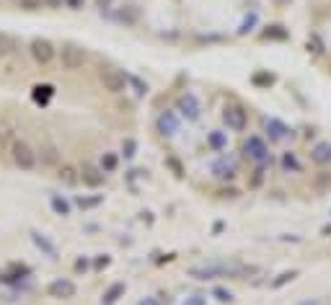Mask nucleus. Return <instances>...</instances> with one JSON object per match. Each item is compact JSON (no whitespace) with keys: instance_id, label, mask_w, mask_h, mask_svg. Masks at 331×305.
<instances>
[{"instance_id":"obj_1","label":"nucleus","mask_w":331,"mask_h":305,"mask_svg":"<svg viewBox=\"0 0 331 305\" xmlns=\"http://www.w3.org/2000/svg\"><path fill=\"white\" fill-rule=\"evenodd\" d=\"M254 266L238 264V261H213V264H199L189 269V277L199 282H215V280H241L243 274H254Z\"/></svg>"},{"instance_id":"obj_2","label":"nucleus","mask_w":331,"mask_h":305,"mask_svg":"<svg viewBox=\"0 0 331 305\" xmlns=\"http://www.w3.org/2000/svg\"><path fill=\"white\" fill-rule=\"evenodd\" d=\"M243 158L251 160L254 166H269L272 152H269V142H266L261 134H248L243 140Z\"/></svg>"},{"instance_id":"obj_3","label":"nucleus","mask_w":331,"mask_h":305,"mask_svg":"<svg viewBox=\"0 0 331 305\" xmlns=\"http://www.w3.org/2000/svg\"><path fill=\"white\" fill-rule=\"evenodd\" d=\"M11 160H13L16 168H21V171H34V168L39 166V155H36V150L29 145V142H24V140H13Z\"/></svg>"},{"instance_id":"obj_4","label":"nucleus","mask_w":331,"mask_h":305,"mask_svg":"<svg viewBox=\"0 0 331 305\" xmlns=\"http://www.w3.org/2000/svg\"><path fill=\"white\" fill-rule=\"evenodd\" d=\"M223 124L231 132H243L248 127V111H246V106L241 104H225L223 106Z\"/></svg>"},{"instance_id":"obj_5","label":"nucleus","mask_w":331,"mask_h":305,"mask_svg":"<svg viewBox=\"0 0 331 305\" xmlns=\"http://www.w3.org/2000/svg\"><path fill=\"white\" fill-rule=\"evenodd\" d=\"M173 111H176L181 119H187V122H197L202 116V104H199V98L191 91H184L176 98V109H173Z\"/></svg>"},{"instance_id":"obj_6","label":"nucleus","mask_w":331,"mask_h":305,"mask_svg":"<svg viewBox=\"0 0 331 305\" xmlns=\"http://www.w3.org/2000/svg\"><path fill=\"white\" fill-rule=\"evenodd\" d=\"M60 65H62V70H68V73L83 70V65H86V49L75 47V44H65V47L60 49Z\"/></svg>"},{"instance_id":"obj_7","label":"nucleus","mask_w":331,"mask_h":305,"mask_svg":"<svg viewBox=\"0 0 331 305\" xmlns=\"http://www.w3.org/2000/svg\"><path fill=\"white\" fill-rule=\"evenodd\" d=\"M29 55L34 57L36 65H49V62L57 57V49H54V44L49 39H42V37H36L29 42Z\"/></svg>"},{"instance_id":"obj_8","label":"nucleus","mask_w":331,"mask_h":305,"mask_svg":"<svg viewBox=\"0 0 331 305\" xmlns=\"http://www.w3.org/2000/svg\"><path fill=\"white\" fill-rule=\"evenodd\" d=\"M98 80H101V86H104V91L106 93H124L127 91V78L119 73V70H112V67H104L98 73Z\"/></svg>"},{"instance_id":"obj_9","label":"nucleus","mask_w":331,"mask_h":305,"mask_svg":"<svg viewBox=\"0 0 331 305\" xmlns=\"http://www.w3.org/2000/svg\"><path fill=\"white\" fill-rule=\"evenodd\" d=\"M75 292H78V287L68 277H57V280H52L47 284V298H52V300H70V298H75Z\"/></svg>"},{"instance_id":"obj_10","label":"nucleus","mask_w":331,"mask_h":305,"mask_svg":"<svg viewBox=\"0 0 331 305\" xmlns=\"http://www.w3.org/2000/svg\"><path fill=\"white\" fill-rule=\"evenodd\" d=\"M181 127V116L176 111H161L158 119H155V130H158L163 137H173Z\"/></svg>"},{"instance_id":"obj_11","label":"nucleus","mask_w":331,"mask_h":305,"mask_svg":"<svg viewBox=\"0 0 331 305\" xmlns=\"http://www.w3.org/2000/svg\"><path fill=\"white\" fill-rule=\"evenodd\" d=\"M213 174L217 178H223V181H233V178L238 176V163L233 158H228V155H220L213 163Z\"/></svg>"},{"instance_id":"obj_12","label":"nucleus","mask_w":331,"mask_h":305,"mask_svg":"<svg viewBox=\"0 0 331 305\" xmlns=\"http://www.w3.org/2000/svg\"><path fill=\"white\" fill-rule=\"evenodd\" d=\"M264 130H266V137H269V142H280V140H284V137H292V130H290L282 119H277V116H269V119L264 122Z\"/></svg>"},{"instance_id":"obj_13","label":"nucleus","mask_w":331,"mask_h":305,"mask_svg":"<svg viewBox=\"0 0 331 305\" xmlns=\"http://www.w3.org/2000/svg\"><path fill=\"white\" fill-rule=\"evenodd\" d=\"M80 181L86 184V186H91V189H98V186L106 181V174L101 171L98 166H94V163H83V168H80Z\"/></svg>"},{"instance_id":"obj_14","label":"nucleus","mask_w":331,"mask_h":305,"mask_svg":"<svg viewBox=\"0 0 331 305\" xmlns=\"http://www.w3.org/2000/svg\"><path fill=\"white\" fill-rule=\"evenodd\" d=\"M31 240H34V246L39 248L44 256H49V259H52V261H54V259H60V256H57V246H54L47 236H42L39 230H31Z\"/></svg>"},{"instance_id":"obj_15","label":"nucleus","mask_w":331,"mask_h":305,"mask_svg":"<svg viewBox=\"0 0 331 305\" xmlns=\"http://www.w3.org/2000/svg\"><path fill=\"white\" fill-rule=\"evenodd\" d=\"M310 160H313L316 166H326L331 163V142H316L313 148H310Z\"/></svg>"},{"instance_id":"obj_16","label":"nucleus","mask_w":331,"mask_h":305,"mask_svg":"<svg viewBox=\"0 0 331 305\" xmlns=\"http://www.w3.org/2000/svg\"><path fill=\"white\" fill-rule=\"evenodd\" d=\"M280 166H282L284 174H300L303 171V163H300L298 152H292V150H284L280 155Z\"/></svg>"},{"instance_id":"obj_17","label":"nucleus","mask_w":331,"mask_h":305,"mask_svg":"<svg viewBox=\"0 0 331 305\" xmlns=\"http://www.w3.org/2000/svg\"><path fill=\"white\" fill-rule=\"evenodd\" d=\"M31 274V269L26 266V264H13L8 272H3V277L0 280L3 282H8V284H16V282H21V280H26V277Z\"/></svg>"},{"instance_id":"obj_18","label":"nucleus","mask_w":331,"mask_h":305,"mask_svg":"<svg viewBox=\"0 0 331 305\" xmlns=\"http://www.w3.org/2000/svg\"><path fill=\"white\" fill-rule=\"evenodd\" d=\"M52 96H54V86H49V83H36L31 88V98L36 104H42V106H47Z\"/></svg>"},{"instance_id":"obj_19","label":"nucleus","mask_w":331,"mask_h":305,"mask_svg":"<svg viewBox=\"0 0 331 305\" xmlns=\"http://www.w3.org/2000/svg\"><path fill=\"white\" fill-rule=\"evenodd\" d=\"M18 52V39L8 31H0V57H11Z\"/></svg>"},{"instance_id":"obj_20","label":"nucleus","mask_w":331,"mask_h":305,"mask_svg":"<svg viewBox=\"0 0 331 305\" xmlns=\"http://www.w3.org/2000/svg\"><path fill=\"white\" fill-rule=\"evenodd\" d=\"M207 148L213 150V152H223L228 148V137H225V132H220V130H213L207 134Z\"/></svg>"},{"instance_id":"obj_21","label":"nucleus","mask_w":331,"mask_h":305,"mask_svg":"<svg viewBox=\"0 0 331 305\" xmlns=\"http://www.w3.org/2000/svg\"><path fill=\"white\" fill-rule=\"evenodd\" d=\"M124 292H127V284L124 282H114V284H109V290L104 292V305H114L119 298H124Z\"/></svg>"},{"instance_id":"obj_22","label":"nucleus","mask_w":331,"mask_h":305,"mask_svg":"<svg viewBox=\"0 0 331 305\" xmlns=\"http://www.w3.org/2000/svg\"><path fill=\"white\" fill-rule=\"evenodd\" d=\"M261 37L269 39V42H287L290 31L284 29V26H266V31H261Z\"/></svg>"},{"instance_id":"obj_23","label":"nucleus","mask_w":331,"mask_h":305,"mask_svg":"<svg viewBox=\"0 0 331 305\" xmlns=\"http://www.w3.org/2000/svg\"><path fill=\"white\" fill-rule=\"evenodd\" d=\"M57 178H60L62 184L72 186V184H78V181H80V171H78V168H72V166H60Z\"/></svg>"},{"instance_id":"obj_24","label":"nucleus","mask_w":331,"mask_h":305,"mask_svg":"<svg viewBox=\"0 0 331 305\" xmlns=\"http://www.w3.org/2000/svg\"><path fill=\"white\" fill-rule=\"evenodd\" d=\"M49 204H52L54 215H60V218H68V215H70V202L65 199V196H60V194H52Z\"/></svg>"},{"instance_id":"obj_25","label":"nucleus","mask_w":331,"mask_h":305,"mask_svg":"<svg viewBox=\"0 0 331 305\" xmlns=\"http://www.w3.org/2000/svg\"><path fill=\"white\" fill-rule=\"evenodd\" d=\"M117 166H119L117 152H104V155H101V160H98V168H101L104 174H114Z\"/></svg>"},{"instance_id":"obj_26","label":"nucleus","mask_w":331,"mask_h":305,"mask_svg":"<svg viewBox=\"0 0 331 305\" xmlns=\"http://www.w3.org/2000/svg\"><path fill=\"white\" fill-rule=\"evenodd\" d=\"M264 178H266V166H256L251 171V178H248V186H251V189H261Z\"/></svg>"},{"instance_id":"obj_27","label":"nucleus","mask_w":331,"mask_h":305,"mask_svg":"<svg viewBox=\"0 0 331 305\" xmlns=\"http://www.w3.org/2000/svg\"><path fill=\"white\" fill-rule=\"evenodd\" d=\"M101 202H104V196H101V194H96V196H78V199H75V204L80 210H94V207H98Z\"/></svg>"},{"instance_id":"obj_28","label":"nucleus","mask_w":331,"mask_h":305,"mask_svg":"<svg viewBox=\"0 0 331 305\" xmlns=\"http://www.w3.org/2000/svg\"><path fill=\"white\" fill-rule=\"evenodd\" d=\"M251 83H254L256 88H269V86L274 83V75L269 73V70H264V73H254Z\"/></svg>"},{"instance_id":"obj_29","label":"nucleus","mask_w":331,"mask_h":305,"mask_svg":"<svg viewBox=\"0 0 331 305\" xmlns=\"http://www.w3.org/2000/svg\"><path fill=\"white\" fill-rule=\"evenodd\" d=\"M42 152H44V155H42V163H47V166H57V163H60V152H57V148H54V145L44 148Z\"/></svg>"},{"instance_id":"obj_30","label":"nucleus","mask_w":331,"mask_h":305,"mask_svg":"<svg viewBox=\"0 0 331 305\" xmlns=\"http://www.w3.org/2000/svg\"><path fill=\"white\" fill-rule=\"evenodd\" d=\"M295 277H298L295 269H290V272H282V274L277 277V280H272V290H280V287H284L287 282H292Z\"/></svg>"},{"instance_id":"obj_31","label":"nucleus","mask_w":331,"mask_h":305,"mask_svg":"<svg viewBox=\"0 0 331 305\" xmlns=\"http://www.w3.org/2000/svg\"><path fill=\"white\" fill-rule=\"evenodd\" d=\"M166 166L171 168V171H173V176H176V178H181V176H184V166H181V160H179V158L168 155V158H166Z\"/></svg>"},{"instance_id":"obj_32","label":"nucleus","mask_w":331,"mask_h":305,"mask_svg":"<svg viewBox=\"0 0 331 305\" xmlns=\"http://www.w3.org/2000/svg\"><path fill=\"white\" fill-rule=\"evenodd\" d=\"M44 0H18V8H24V11H42Z\"/></svg>"},{"instance_id":"obj_33","label":"nucleus","mask_w":331,"mask_h":305,"mask_svg":"<svg viewBox=\"0 0 331 305\" xmlns=\"http://www.w3.org/2000/svg\"><path fill=\"white\" fill-rule=\"evenodd\" d=\"M127 80H130V83L135 86V93H137V96H145V93H148V83H142L140 78L132 75V78H127Z\"/></svg>"},{"instance_id":"obj_34","label":"nucleus","mask_w":331,"mask_h":305,"mask_svg":"<svg viewBox=\"0 0 331 305\" xmlns=\"http://www.w3.org/2000/svg\"><path fill=\"white\" fill-rule=\"evenodd\" d=\"M135 150H137L135 140H132V137H127V140H124V145H122V152H124V158H135Z\"/></svg>"},{"instance_id":"obj_35","label":"nucleus","mask_w":331,"mask_h":305,"mask_svg":"<svg viewBox=\"0 0 331 305\" xmlns=\"http://www.w3.org/2000/svg\"><path fill=\"white\" fill-rule=\"evenodd\" d=\"M213 295L220 300V303H231L233 300V292H228V290H223V287H215L213 290Z\"/></svg>"},{"instance_id":"obj_36","label":"nucleus","mask_w":331,"mask_h":305,"mask_svg":"<svg viewBox=\"0 0 331 305\" xmlns=\"http://www.w3.org/2000/svg\"><path fill=\"white\" fill-rule=\"evenodd\" d=\"M65 8H70V11H83V8H86V0H65Z\"/></svg>"},{"instance_id":"obj_37","label":"nucleus","mask_w":331,"mask_h":305,"mask_svg":"<svg viewBox=\"0 0 331 305\" xmlns=\"http://www.w3.org/2000/svg\"><path fill=\"white\" fill-rule=\"evenodd\" d=\"M75 272H78V274L88 272V259H78V261H75Z\"/></svg>"},{"instance_id":"obj_38","label":"nucleus","mask_w":331,"mask_h":305,"mask_svg":"<svg viewBox=\"0 0 331 305\" xmlns=\"http://www.w3.org/2000/svg\"><path fill=\"white\" fill-rule=\"evenodd\" d=\"M44 5H47V8H52V11H57V8H62V5H65V0H44Z\"/></svg>"},{"instance_id":"obj_39","label":"nucleus","mask_w":331,"mask_h":305,"mask_svg":"<svg viewBox=\"0 0 331 305\" xmlns=\"http://www.w3.org/2000/svg\"><path fill=\"white\" fill-rule=\"evenodd\" d=\"M184 305H207V300L202 298V295H194V298H191V300H187Z\"/></svg>"},{"instance_id":"obj_40","label":"nucleus","mask_w":331,"mask_h":305,"mask_svg":"<svg viewBox=\"0 0 331 305\" xmlns=\"http://www.w3.org/2000/svg\"><path fill=\"white\" fill-rule=\"evenodd\" d=\"M109 261H112V259H109V256L104 254L101 259H96V264H94V266H96V269H104V266H109Z\"/></svg>"},{"instance_id":"obj_41","label":"nucleus","mask_w":331,"mask_h":305,"mask_svg":"<svg viewBox=\"0 0 331 305\" xmlns=\"http://www.w3.org/2000/svg\"><path fill=\"white\" fill-rule=\"evenodd\" d=\"M308 42H313V52H316V55H321V52H324V49H321V42H318V37H310Z\"/></svg>"},{"instance_id":"obj_42","label":"nucleus","mask_w":331,"mask_h":305,"mask_svg":"<svg viewBox=\"0 0 331 305\" xmlns=\"http://www.w3.org/2000/svg\"><path fill=\"white\" fill-rule=\"evenodd\" d=\"M112 3H114V0H96V5L101 8V11H106V8L112 5Z\"/></svg>"},{"instance_id":"obj_43","label":"nucleus","mask_w":331,"mask_h":305,"mask_svg":"<svg viewBox=\"0 0 331 305\" xmlns=\"http://www.w3.org/2000/svg\"><path fill=\"white\" fill-rule=\"evenodd\" d=\"M140 305H161V303H158V300H153V298H145Z\"/></svg>"},{"instance_id":"obj_44","label":"nucleus","mask_w":331,"mask_h":305,"mask_svg":"<svg viewBox=\"0 0 331 305\" xmlns=\"http://www.w3.org/2000/svg\"><path fill=\"white\" fill-rule=\"evenodd\" d=\"M321 236H329V238H331V225H326L324 230H321Z\"/></svg>"},{"instance_id":"obj_45","label":"nucleus","mask_w":331,"mask_h":305,"mask_svg":"<svg viewBox=\"0 0 331 305\" xmlns=\"http://www.w3.org/2000/svg\"><path fill=\"white\" fill-rule=\"evenodd\" d=\"M300 305H321L318 300H306V303H300Z\"/></svg>"}]
</instances>
